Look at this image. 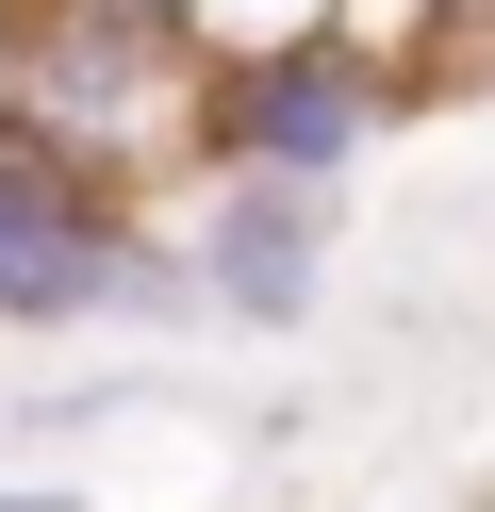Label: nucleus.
<instances>
[{
  "label": "nucleus",
  "mask_w": 495,
  "mask_h": 512,
  "mask_svg": "<svg viewBox=\"0 0 495 512\" xmlns=\"http://www.w3.org/2000/svg\"><path fill=\"white\" fill-rule=\"evenodd\" d=\"M83 314H215V298H198L182 248H149L83 182V149L33 133L0 166V331H83Z\"/></svg>",
  "instance_id": "f257e3e1"
},
{
  "label": "nucleus",
  "mask_w": 495,
  "mask_h": 512,
  "mask_svg": "<svg viewBox=\"0 0 495 512\" xmlns=\"http://www.w3.org/2000/svg\"><path fill=\"white\" fill-rule=\"evenodd\" d=\"M182 265H198V298H215L231 331H314V298H330V182L231 166L215 199H198Z\"/></svg>",
  "instance_id": "f03ea898"
},
{
  "label": "nucleus",
  "mask_w": 495,
  "mask_h": 512,
  "mask_svg": "<svg viewBox=\"0 0 495 512\" xmlns=\"http://www.w3.org/2000/svg\"><path fill=\"white\" fill-rule=\"evenodd\" d=\"M215 133H231V166H281V182H347L363 149H380V83L347 67V50H264V67H231L215 83Z\"/></svg>",
  "instance_id": "7ed1b4c3"
},
{
  "label": "nucleus",
  "mask_w": 495,
  "mask_h": 512,
  "mask_svg": "<svg viewBox=\"0 0 495 512\" xmlns=\"http://www.w3.org/2000/svg\"><path fill=\"white\" fill-rule=\"evenodd\" d=\"M33 149V67H17V17H0V166Z\"/></svg>",
  "instance_id": "20e7f679"
},
{
  "label": "nucleus",
  "mask_w": 495,
  "mask_h": 512,
  "mask_svg": "<svg viewBox=\"0 0 495 512\" xmlns=\"http://www.w3.org/2000/svg\"><path fill=\"white\" fill-rule=\"evenodd\" d=\"M0 512H83V496H66V479H0Z\"/></svg>",
  "instance_id": "39448f33"
}]
</instances>
